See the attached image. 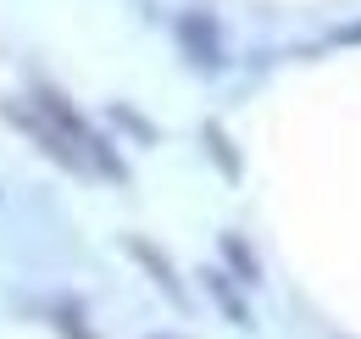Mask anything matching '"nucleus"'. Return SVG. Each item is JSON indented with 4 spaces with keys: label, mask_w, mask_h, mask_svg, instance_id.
Wrapping results in <instances>:
<instances>
[{
    "label": "nucleus",
    "mask_w": 361,
    "mask_h": 339,
    "mask_svg": "<svg viewBox=\"0 0 361 339\" xmlns=\"http://www.w3.org/2000/svg\"><path fill=\"white\" fill-rule=\"evenodd\" d=\"M6 117H11L17 128H28V133L39 139V150H45L50 162H61V167H73V172H90V156H84V150H78V145H73L61 128L50 123L39 106H17V100H11V106H6Z\"/></svg>",
    "instance_id": "nucleus-1"
},
{
    "label": "nucleus",
    "mask_w": 361,
    "mask_h": 339,
    "mask_svg": "<svg viewBox=\"0 0 361 339\" xmlns=\"http://www.w3.org/2000/svg\"><path fill=\"white\" fill-rule=\"evenodd\" d=\"M128 251H134L139 261L150 267V278H156V284H161V290H167V295H173V300L183 295V290H178V278H173V267H167V256H161V251H150L145 239H128Z\"/></svg>",
    "instance_id": "nucleus-2"
},
{
    "label": "nucleus",
    "mask_w": 361,
    "mask_h": 339,
    "mask_svg": "<svg viewBox=\"0 0 361 339\" xmlns=\"http://www.w3.org/2000/svg\"><path fill=\"white\" fill-rule=\"evenodd\" d=\"M156 339H161V334H156Z\"/></svg>",
    "instance_id": "nucleus-3"
}]
</instances>
